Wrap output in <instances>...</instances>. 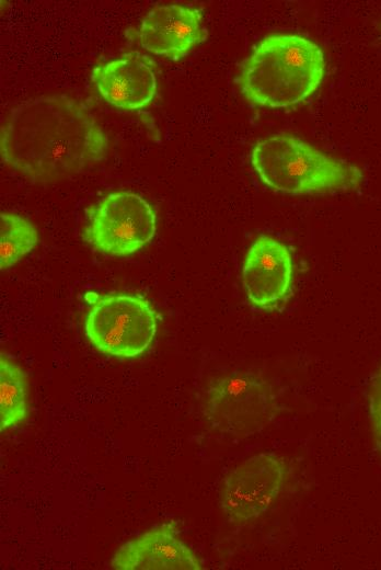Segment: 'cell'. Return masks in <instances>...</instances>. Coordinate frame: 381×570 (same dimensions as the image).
Here are the masks:
<instances>
[{"label": "cell", "instance_id": "6da1fadb", "mask_svg": "<svg viewBox=\"0 0 381 570\" xmlns=\"http://www.w3.org/2000/svg\"><path fill=\"white\" fill-rule=\"evenodd\" d=\"M107 136L90 109L65 94L14 106L1 127L4 164L34 182L82 172L107 155Z\"/></svg>", "mask_w": 381, "mask_h": 570}, {"label": "cell", "instance_id": "7a4b0ae2", "mask_svg": "<svg viewBox=\"0 0 381 570\" xmlns=\"http://www.w3.org/2000/svg\"><path fill=\"white\" fill-rule=\"evenodd\" d=\"M325 57L313 41L297 34L264 37L243 64L240 86L246 100L270 109L302 103L320 87Z\"/></svg>", "mask_w": 381, "mask_h": 570}, {"label": "cell", "instance_id": "3957f363", "mask_svg": "<svg viewBox=\"0 0 381 570\" xmlns=\"http://www.w3.org/2000/svg\"><path fill=\"white\" fill-rule=\"evenodd\" d=\"M251 164L264 184L289 195L356 191L365 178L359 167L285 134L258 140Z\"/></svg>", "mask_w": 381, "mask_h": 570}, {"label": "cell", "instance_id": "277c9868", "mask_svg": "<svg viewBox=\"0 0 381 570\" xmlns=\"http://www.w3.org/2000/svg\"><path fill=\"white\" fill-rule=\"evenodd\" d=\"M278 412V389L250 368H231L213 377L201 397V413L208 424L235 438L262 432Z\"/></svg>", "mask_w": 381, "mask_h": 570}, {"label": "cell", "instance_id": "5b68a950", "mask_svg": "<svg viewBox=\"0 0 381 570\" xmlns=\"http://www.w3.org/2000/svg\"><path fill=\"white\" fill-rule=\"evenodd\" d=\"M158 331V315L139 295H96L84 316V333L99 352L116 358H135L145 353Z\"/></svg>", "mask_w": 381, "mask_h": 570}, {"label": "cell", "instance_id": "8992f818", "mask_svg": "<svg viewBox=\"0 0 381 570\" xmlns=\"http://www.w3.org/2000/svg\"><path fill=\"white\" fill-rule=\"evenodd\" d=\"M157 231V215L141 195L119 191L105 195L91 209L84 239L109 256H128L145 246Z\"/></svg>", "mask_w": 381, "mask_h": 570}, {"label": "cell", "instance_id": "52a82bcc", "mask_svg": "<svg viewBox=\"0 0 381 570\" xmlns=\"http://www.w3.org/2000/svg\"><path fill=\"white\" fill-rule=\"evenodd\" d=\"M287 464L275 453H261L244 459L223 478L220 506L238 525L267 513L285 490Z\"/></svg>", "mask_w": 381, "mask_h": 570}, {"label": "cell", "instance_id": "ba28073f", "mask_svg": "<svg viewBox=\"0 0 381 570\" xmlns=\"http://www.w3.org/2000/svg\"><path fill=\"white\" fill-rule=\"evenodd\" d=\"M292 272L289 249L274 237L258 236L249 248L242 266L249 301L264 310L277 307L290 290Z\"/></svg>", "mask_w": 381, "mask_h": 570}, {"label": "cell", "instance_id": "9c48e42d", "mask_svg": "<svg viewBox=\"0 0 381 570\" xmlns=\"http://www.w3.org/2000/svg\"><path fill=\"white\" fill-rule=\"evenodd\" d=\"M207 36L201 12L183 4L153 7L137 32L142 48L173 60L188 55Z\"/></svg>", "mask_w": 381, "mask_h": 570}, {"label": "cell", "instance_id": "30bf717a", "mask_svg": "<svg viewBox=\"0 0 381 570\" xmlns=\"http://www.w3.org/2000/svg\"><path fill=\"white\" fill-rule=\"evenodd\" d=\"M91 80L107 104L126 111L147 107L158 91L153 64L139 52L94 67Z\"/></svg>", "mask_w": 381, "mask_h": 570}, {"label": "cell", "instance_id": "8fae6325", "mask_svg": "<svg viewBox=\"0 0 381 570\" xmlns=\"http://www.w3.org/2000/svg\"><path fill=\"white\" fill-rule=\"evenodd\" d=\"M175 523L155 525L123 544L111 567L117 570H200L192 548L178 536Z\"/></svg>", "mask_w": 381, "mask_h": 570}, {"label": "cell", "instance_id": "7c38bea8", "mask_svg": "<svg viewBox=\"0 0 381 570\" xmlns=\"http://www.w3.org/2000/svg\"><path fill=\"white\" fill-rule=\"evenodd\" d=\"M30 412V387L25 371L5 353L0 354V430L23 423Z\"/></svg>", "mask_w": 381, "mask_h": 570}, {"label": "cell", "instance_id": "4fadbf2b", "mask_svg": "<svg viewBox=\"0 0 381 570\" xmlns=\"http://www.w3.org/2000/svg\"><path fill=\"white\" fill-rule=\"evenodd\" d=\"M38 240L35 227L25 218L13 213L0 215V269L16 264L30 253Z\"/></svg>", "mask_w": 381, "mask_h": 570}, {"label": "cell", "instance_id": "5bb4252c", "mask_svg": "<svg viewBox=\"0 0 381 570\" xmlns=\"http://www.w3.org/2000/svg\"><path fill=\"white\" fill-rule=\"evenodd\" d=\"M368 418L377 452L381 456V364L370 379Z\"/></svg>", "mask_w": 381, "mask_h": 570}]
</instances>
